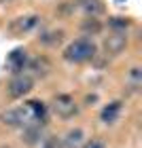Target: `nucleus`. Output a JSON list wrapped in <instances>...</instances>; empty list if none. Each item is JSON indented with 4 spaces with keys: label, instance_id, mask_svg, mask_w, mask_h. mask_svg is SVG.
I'll return each mask as SVG.
<instances>
[{
    "label": "nucleus",
    "instance_id": "f8f14e48",
    "mask_svg": "<svg viewBox=\"0 0 142 148\" xmlns=\"http://www.w3.org/2000/svg\"><path fill=\"white\" fill-rule=\"evenodd\" d=\"M30 68L34 70V74H38V76H47L49 70H51V64L47 62L45 57H36V59L30 62Z\"/></svg>",
    "mask_w": 142,
    "mask_h": 148
},
{
    "label": "nucleus",
    "instance_id": "1a4fd4ad",
    "mask_svg": "<svg viewBox=\"0 0 142 148\" xmlns=\"http://www.w3.org/2000/svg\"><path fill=\"white\" fill-rule=\"evenodd\" d=\"M119 114H121V102H110V104H106L102 108L100 119H102L106 125H110V123H114V121L119 119Z\"/></svg>",
    "mask_w": 142,
    "mask_h": 148
},
{
    "label": "nucleus",
    "instance_id": "20e7f679",
    "mask_svg": "<svg viewBox=\"0 0 142 148\" xmlns=\"http://www.w3.org/2000/svg\"><path fill=\"white\" fill-rule=\"evenodd\" d=\"M51 108H53V112H55L57 116L70 119V116L77 114V102H74V97H70V95H57L53 99Z\"/></svg>",
    "mask_w": 142,
    "mask_h": 148
},
{
    "label": "nucleus",
    "instance_id": "0eeeda50",
    "mask_svg": "<svg viewBox=\"0 0 142 148\" xmlns=\"http://www.w3.org/2000/svg\"><path fill=\"white\" fill-rule=\"evenodd\" d=\"M26 64H28V55H26L23 49H15L13 53H9V57H6V68H9V72L13 74H19Z\"/></svg>",
    "mask_w": 142,
    "mask_h": 148
},
{
    "label": "nucleus",
    "instance_id": "f03ea898",
    "mask_svg": "<svg viewBox=\"0 0 142 148\" xmlns=\"http://www.w3.org/2000/svg\"><path fill=\"white\" fill-rule=\"evenodd\" d=\"M32 87H34V80H32L28 74H17V76H13L9 80L6 91H9L11 97H23L32 91Z\"/></svg>",
    "mask_w": 142,
    "mask_h": 148
},
{
    "label": "nucleus",
    "instance_id": "dca6fc26",
    "mask_svg": "<svg viewBox=\"0 0 142 148\" xmlns=\"http://www.w3.org/2000/svg\"><path fill=\"white\" fill-rule=\"evenodd\" d=\"M83 30H91V32H98V30H100V23H98L96 19L91 17V21H85V23H83Z\"/></svg>",
    "mask_w": 142,
    "mask_h": 148
},
{
    "label": "nucleus",
    "instance_id": "2eb2a0df",
    "mask_svg": "<svg viewBox=\"0 0 142 148\" xmlns=\"http://www.w3.org/2000/svg\"><path fill=\"white\" fill-rule=\"evenodd\" d=\"M127 25H130V21H127V19H123V17H112L110 19V28H117V30H121V28H127Z\"/></svg>",
    "mask_w": 142,
    "mask_h": 148
},
{
    "label": "nucleus",
    "instance_id": "4468645a",
    "mask_svg": "<svg viewBox=\"0 0 142 148\" xmlns=\"http://www.w3.org/2000/svg\"><path fill=\"white\" fill-rule=\"evenodd\" d=\"M140 83H142V72H140V68H132L130 70V85L134 87V89H138Z\"/></svg>",
    "mask_w": 142,
    "mask_h": 148
},
{
    "label": "nucleus",
    "instance_id": "9b49d317",
    "mask_svg": "<svg viewBox=\"0 0 142 148\" xmlns=\"http://www.w3.org/2000/svg\"><path fill=\"white\" fill-rule=\"evenodd\" d=\"M81 9H83L87 15H100V13L104 11V4L100 2V0H81Z\"/></svg>",
    "mask_w": 142,
    "mask_h": 148
},
{
    "label": "nucleus",
    "instance_id": "423d86ee",
    "mask_svg": "<svg viewBox=\"0 0 142 148\" xmlns=\"http://www.w3.org/2000/svg\"><path fill=\"white\" fill-rule=\"evenodd\" d=\"M125 45H127V36L123 32H112L110 36L104 38V51L108 55H119L125 49Z\"/></svg>",
    "mask_w": 142,
    "mask_h": 148
},
{
    "label": "nucleus",
    "instance_id": "6e6552de",
    "mask_svg": "<svg viewBox=\"0 0 142 148\" xmlns=\"http://www.w3.org/2000/svg\"><path fill=\"white\" fill-rule=\"evenodd\" d=\"M26 108H28V112H30V116H32L34 123H43V121L47 119V106H45L43 102L32 99V102L26 104Z\"/></svg>",
    "mask_w": 142,
    "mask_h": 148
},
{
    "label": "nucleus",
    "instance_id": "ddd939ff",
    "mask_svg": "<svg viewBox=\"0 0 142 148\" xmlns=\"http://www.w3.org/2000/svg\"><path fill=\"white\" fill-rule=\"evenodd\" d=\"M59 40H62V32H47L45 36H40V42H45V45H57Z\"/></svg>",
    "mask_w": 142,
    "mask_h": 148
},
{
    "label": "nucleus",
    "instance_id": "f257e3e1",
    "mask_svg": "<svg viewBox=\"0 0 142 148\" xmlns=\"http://www.w3.org/2000/svg\"><path fill=\"white\" fill-rule=\"evenodd\" d=\"M93 55H96V45H93V40L85 38V36L70 42L64 51V57L68 62H74V64H83L87 59H91Z\"/></svg>",
    "mask_w": 142,
    "mask_h": 148
},
{
    "label": "nucleus",
    "instance_id": "9d476101",
    "mask_svg": "<svg viewBox=\"0 0 142 148\" xmlns=\"http://www.w3.org/2000/svg\"><path fill=\"white\" fill-rule=\"evenodd\" d=\"M81 142H83V131L81 129H72V131L66 133V138L62 140V148H74Z\"/></svg>",
    "mask_w": 142,
    "mask_h": 148
},
{
    "label": "nucleus",
    "instance_id": "f3484780",
    "mask_svg": "<svg viewBox=\"0 0 142 148\" xmlns=\"http://www.w3.org/2000/svg\"><path fill=\"white\" fill-rule=\"evenodd\" d=\"M81 148H104V142L102 140H89V142H85Z\"/></svg>",
    "mask_w": 142,
    "mask_h": 148
},
{
    "label": "nucleus",
    "instance_id": "7ed1b4c3",
    "mask_svg": "<svg viewBox=\"0 0 142 148\" xmlns=\"http://www.w3.org/2000/svg\"><path fill=\"white\" fill-rule=\"evenodd\" d=\"M2 123L4 125H9V127H28L30 123H34L32 121V116H30V112H28V108H11V110H6V112H2Z\"/></svg>",
    "mask_w": 142,
    "mask_h": 148
},
{
    "label": "nucleus",
    "instance_id": "39448f33",
    "mask_svg": "<svg viewBox=\"0 0 142 148\" xmlns=\"http://www.w3.org/2000/svg\"><path fill=\"white\" fill-rule=\"evenodd\" d=\"M36 25H38V17H36V15H26V17L13 19L11 25H9V30H11L15 36H21V34H26V32L34 30Z\"/></svg>",
    "mask_w": 142,
    "mask_h": 148
}]
</instances>
